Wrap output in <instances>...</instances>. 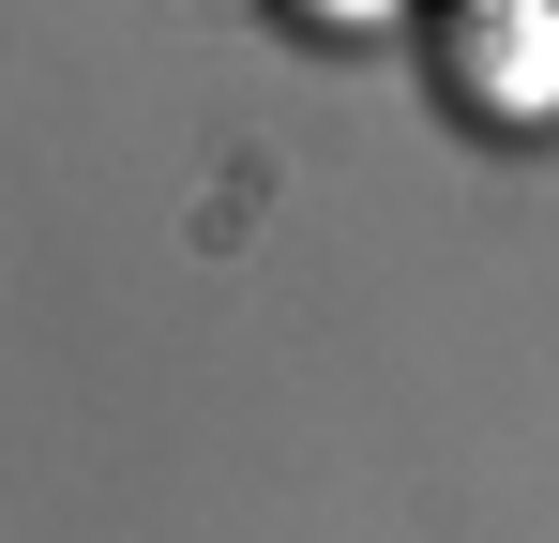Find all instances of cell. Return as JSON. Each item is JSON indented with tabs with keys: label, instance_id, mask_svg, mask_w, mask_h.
<instances>
[{
	"label": "cell",
	"instance_id": "6da1fadb",
	"mask_svg": "<svg viewBox=\"0 0 559 543\" xmlns=\"http://www.w3.org/2000/svg\"><path fill=\"white\" fill-rule=\"evenodd\" d=\"M545 61H559V0H454L439 15V76L484 106H545Z\"/></svg>",
	"mask_w": 559,
	"mask_h": 543
}]
</instances>
